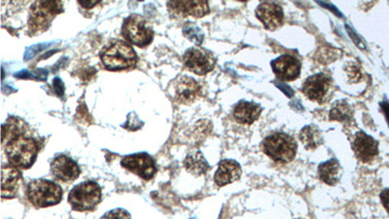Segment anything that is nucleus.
I'll list each match as a JSON object with an SVG mask.
<instances>
[{
	"mask_svg": "<svg viewBox=\"0 0 389 219\" xmlns=\"http://www.w3.org/2000/svg\"><path fill=\"white\" fill-rule=\"evenodd\" d=\"M183 33L185 34L186 38L190 39L191 41L197 44L203 43L204 34L201 33V29L198 27L194 26L193 24H188L184 27Z\"/></svg>",
	"mask_w": 389,
	"mask_h": 219,
	"instance_id": "24",
	"label": "nucleus"
},
{
	"mask_svg": "<svg viewBox=\"0 0 389 219\" xmlns=\"http://www.w3.org/2000/svg\"><path fill=\"white\" fill-rule=\"evenodd\" d=\"M256 16L267 29L275 31L282 26L284 14L282 6L273 2H264L256 10Z\"/></svg>",
	"mask_w": 389,
	"mask_h": 219,
	"instance_id": "15",
	"label": "nucleus"
},
{
	"mask_svg": "<svg viewBox=\"0 0 389 219\" xmlns=\"http://www.w3.org/2000/svg\"><path fill=\"white\" fill-rule=\"evenodd\" d=\"M100 219H132V216L124 209H115L108 211Z\"/></svg>",
	"mask_w": 389,
	"mask_h": 219,
	"instance_id": "25",
	"label": "nucleus"
},
{
	"mask_svg": "<svg viewBox=\"0 0 389 219\" xmlns=\"http://www.w3.org/2000/svg\"><path fill=\"white\" fill-rule=\"evenodd\" d=\"M167 7L176 16L201 18L209 12L208 1H171Z\"/></svg>",
	"mask_w": 389,
	"mask_h": 219,
	"instance_id": "16",
	"label": "nucleus"
},
{
	"mask_svg": "<svg viewBox=\"0 0 389 219\" xmlns=\"http://www.w3.org/2000/svg\"><path fill=\"white\" fill-rule=\"evenodd\" d=\"M342 167L338 160L331 159L320 164L319 167V179L328 186H336L341 179Z\"/></svg>",
	"mask_w": 389,
	"mask_h": 219,
	"instance_id": "20",
	"label": "nucleus"
},
{
	"mask_svg": "<svg viewBox=\"0 0 389 219\" xmlns=\"http://www.w3.org/2000/svg\"><path fill=\"white\" fill-rule=\"evenodd\" d=\"M346 70H348L349 78L353 80H352L353 82H358L362 76L359 66L354 63H351V65H349V68H346Z\"/></svg>",
	"mask_w": 389,
	"mask_h": 219,
	"instance_id": "26",
	"label": "nucleus"
},
{
	"mask_svg": "<svg viewBox=\"0 0 389 219\" xmlns=\"http://www.w3.org/2000/svg\"><path fill=\"white\" fill-rule=\"evenodd\" d=\"M102 61L105 68L109 70H122L132 68L137 61V55L132 46L117 41L103 52Z\"/></svg>",
	"mask_w": 389,
	"mask_h": 219,
	"instance_id": "6",
	"label": "nucleus"
},
{
	"mask_svg": "<svg viewBox=\"0 0 389 219\" xmlns=\"http://www.w3.org/2000/svg\"><path fill=\"white\" fill-rule=\"evenodd\" d=\"M102 188L97 182L88 181L76 186L68 195L71 208L77 211L95 210L102 202Z\"/></svg>",
	"mask_w": 389,
	"mask_h": 219,
	"instance_id": "4",
	"label": "nucleus"
},
{
	"mask_svg": "<svg viewBox=\"0 0 389 219\" xmlns=\"http://www.w3.org/2000/svg\"><path fill=\"white\" fill-rule=\"evenodd\" d=\"M275 84L277 85V87L280 89V90H282L283 92L287 93V97H292L293 93H294L292 89L288 87L287 85L283 84V83L277 82V81H275Z\"/></svg>",
	"mask_w": 389,
	"mask_h": 219,
	"instance_id": "28",
	"label": "nucleus"
},
{
	"mask_svg": "<svg viewBox=\"0 0 389 219\" xmlns=\"http://www.w3.org/2000/svg\"><path fill=\"white\" fill-rule=\"evenodd\" d=\"M51 172L56 179L65 182L75 181L80 176V169L75 160L63 154L52 161Z\"/></svg>",
	"mask_w": 389,
	"mask_h": 219,
	"instance_id": "14",
	"label": "nucleus"
},
{
	"mask_svg": "<svg viewBox=\"0 0 389 219\" xmlns=\"http://www.w3.org/2000/svg\"><path fill=\"white\" fill-rule=\"evenodd\" d=\"M273 73L278 80L293 81L297 80L301 73V63L291 55H282L272 61Z\"/></svg>",
	"mask_w": 389,
	"mask_h": 219,
	"instance_id": "13",
	"label": "nucleus"
},
{
	"mask_svg": "<svg viewBox=\"0 0 389 219\" xmlns=\"http://www.w3.org/2000/svg\"><path fill=\"white\" fill-rule=\"evenodd\" d=\"M352 149L357 159L363 163H370L379 155L378 142L364 132L357 133L352 142Z\"/></svg>",
	"mask_w": 389,
	"mask_h": 219,
	"instance_id": "12",
	"label": "nucleus"
},
{
	"mask_svg": "<svg viewBox=\"0 0 389 219\" xmlns=\"http://www.w3.org/2000/svg\"><path fill=\"white\" fill-rule=\"evenodd\" d=\"M183 61L189 70L198 75L211 73L215 66V59L213 54L199 47H194L187 50L184 54Z\"/></svg>",
	"mask_w": 389,
	"mask_h": 219,
	"instance_id": "9",
	"label": "nucleus"
},
{
	"mask_svg": "<svg viewBox=\"0 0 389 219\" xmlns=\"http://www.w3.org/2000/svg\"><path fill=\"white\" fill-rule=\"evenodd\" d=\"M333 88V81L326 73H317V75L310 76L304 85H303V93L309 100L317 103H324L329 100Z\"/></svg>",
	"mask_w": 389,
	"mask_h": 219,
	"instance_id": "8",
	"label": "nucleus"
},
{
	"mask_svg": "<svg viewBox=\"0 0 389 219\" xmlns=\"http://www.w3.org/2000/svg\"><path fill=\"white\" fill-rule=\"evenodd\" d=\"M63 194L58 184L46 179H34L26 187V197L36 208L58 205L63 199Z\"/></svg>",
	"mask_w": 389,
	"mask_h": 219,
	"instance_id": "3",
	"label": "nucleus"
},
{
	"mask_svg": "<svg viewBox=\"0 0 389 219\" xmlns=\"http://www.w3.org/2000/svg\"><path fill=\"white\" fill-rule=\"evenodd\" d=\"M123 168L149 181L156 174V164L151 156L146 153H137L125 156L121 161Z\"/></svg>",
	"mask_w": 389,
	"mask_h": 219,
	"instance_id": "10",
	"label": "nucleus"
},
{
	"mask_svg": "<svg viewBox=\"0 0 389 219\" xmlns=\"http://www.w3.org/2000/svg\"><path fill=\"white\" fill-rule=\"evenodd\" d=\"M300 140L307 149L314 150L323 144V135L319 127L310 125L303 128L300 132Z\"/></svg>",
	"mask_w": 389,
	"mask_h": 219,
	"instance_id": "21",
	"label": "nucleus"
},
{
	"mask_svg": "<svg viewBox=\"0 0 389 219\" xmlns=\"http://www.w3.org/2000/svg\"><path fill=\"white\" fill-rule=\"evenodd\" d=\"M241 176V165L235 160H223L219 163L214 181L218 186L222 187L238 181Z\"/></svg>",
	"mask_w": 389,
	"mask_h": 219,
	"instance_id": "18",
	"label": "nucleus"
},
{
	"mask_svg": "<svg viewBox=\"0 0 389 219\" xmlns=\"http://www.w3.org/2000/svg\"><path fill=\"white\" fill-rule=\"evenodd\" d=\"M330 118L335 121L349 123L352 119L351 105L346 100H339L330 110Z\"/></svg>",
	"mask_w": 389,
	"mask_h": 219,
	"instance_id": "23",
	"label": "nucleus"
},
{
	"mask_svg": "<svg viewBox=\"0 0 389 219\" xmlns=\"http://www.w3.org/2000/svg\"><path fill=\"white\" fill-rule=\"evenodd\" d=\"M22 174L14 166L2 167L1 195L3 199H12L18 193L21 184Z\"/></svg>",
	"mask_w": 389,
	"mask_h": 219,
	"instance_id": "17",
	"label": "nucleus"
},
{
	"mask_svg": "<svg viewBox=\"0 0 389 219\" xmlns=\"http://www.w3.org/2000/svg\"><path fill=\"white\" fill-rule=\"evenodd\" d=\"M98 3V1H84V0H79V4H80L83 8L86 9H91Z\"/></svg>",
	"mask_w": 389,
	"mask_h": 219,
	"instance_id": "29",
	"label": "nucleus"
},
{
	"mask_svg": "<svg viewBox=\"0 0 389 219\" xmlns=\"http://www.w3.org/2000/svg\"><path fill=\"white\" fill-rule=\"evenodd\" d=\"M381 200L386 211L389 213V188L381 192Z\"/></svg>",
	"mask_w": 389,
	"mask_h": 219,
	"instance_id": "27",
	"label": "nucleus"
},
{
	"mask_svg": "<svg viewBox=\"0 0 389 219\" xmlns=\"http://www.w3.org/2000/svg\"><path fill=\"white\" fill-rule=\"evenodd\" d=\"M381 107L383 108V112H385L386 121H388L389 125V103H381Z\"/></svg>",
	"mask_w": 389,
	"mask_h": 219,
	"instance_id": "30",
	"label": "nucleus"
},
{
	"mask_svg": "<svg viewBox=\"0 0 389 219\" xmlns=\"http://www.w3.org/2000/svg\"><path fill=\"white\" fill-rule=\"evenodd\" d=\"M5 152L12 166L20 169H29L33 166L38 157V142L24 134L20 135L7 142Z\"/></svg>",
	"mask_w": 389,
	"mask_h": 219,
	"instance_id": "1",
	"label": "nucleus"
},
{
	"mask_svg": "<svg viewBox=\"0 0 389 219\" xmlns=\"http://www.w3.org/2000/svg\"><path fill=\"white\" fill-rule=\"evenodd\" d=\"M262 113V107L258 103L240 102L234 108V117L240 124L251 125Z\"/></svg>",
	"mask_w": 389,
	"mask_h": 219,
	"instance_id": "19",
	"label": "nucleus"
},
{
	"mask_svg": "<svg viewBox=\"0 0 389 219\" xmlns=\"http://www.w3.org/2000/svg\"><path fill=\"white\" fill-rule=\"evenodd\" d=\"M201 87L197 81L188 76H181L171 84V93L182 103L194 102L201 96Z\"/></svg>",
	"mask_w": 389,
	"mask_h": 219,
	"instance_id": "11",
	"label": "nucleus"
},
{
	"mask_svg": "<svg viewBox=\"0 0 389 219\" xmlns=\"http://www.w3.org/2000/svg\"><path fill=\"white\" fill-rule=\"evenodd\" d=\"M184 166L189 173L199 176L208 171L209 165L201 152H193L186 157Z\"/></svg>",
	"mask_w": 389,
	"mask_h": 219,
	"instance_id": "22",
	"label": "nucleus"
},
{
	"mask_svg": "<svg viewBox=\"0 0 389 219\" xmlns=\"http://www.w3.org/2000/svg\"><path fill=\"white\" fill-rule=\"evenodd\" d=\"M63 11L61 1H38L33 5L29 15V28L33 33H41L50 26L56 15Z\"/></svg>",
	"mask_w": 389,
	"mask_h": 219,
	"instance_id": "5",
	"label": "nucleus"
},
{
	"mask_svg": "<svg viewBox=\"0 0 389 219\" xmlns=\"http://www.w3.org/2000/svg\"><path fill=\"white\" fill-rule=\"evenodd\" d=\"M296 140L284 133L268 135L263 142V150L277 163L287 164L294 160L297 154Z\"/></svg>",
	"mask_w": 389,
	"mask_h": 219,
	"instance_id": "2",
	"label": "nucleus"
},
{
	"mask_svg": "<svg viewBox=\"0 0 389 219\" xmlns=\"http://www.w3.org/2000/svg\"><path fill=\"white\" fill-rule=\"evenodd\" d=\"M122 31L124 38L137 46H147L153 39V31L146 20L139 15H130L128 17L123 24Z\"/></svg>",
	"mask_w": 389,
	"mask_h": 219,
	"instance_id": "7",
	"label": "nucleus"
}]
</instances>
